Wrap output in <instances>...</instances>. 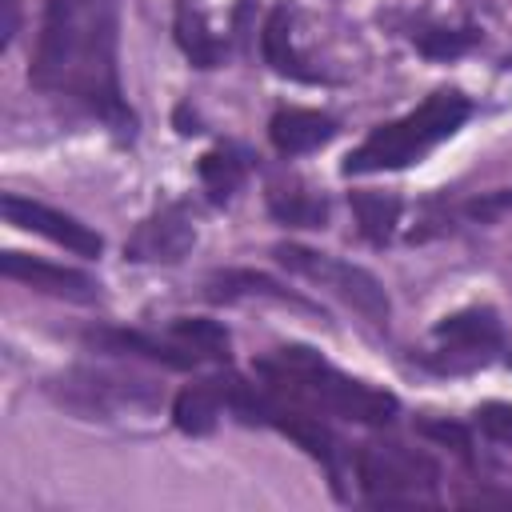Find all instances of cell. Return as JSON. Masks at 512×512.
<instances>
[{
	"instance_id": "obj_8",
	"label": "cell",
	"mask_w": 512,
	"mask_h": 512,
	"mask_svg": "<svg viewBox=\"0 0 512 512\" xmlns=\"http://www.w3.org/2000/svg\"><path fill=\"white\" fill-rule=\"evenodd\" d=\"M432 340H436V348L420 352L416 364L428 372H440V376H468L496 360H512L496 308H460V312L436 320Z\"/></svg>"
},
{
	"instance_id": "obj_20",
	"label": "cell",
	"mask_w": 512,
	"mask_h": 512,
	"mask_svg": "<svg viewBox=\"0 0 512 512\" xmlns=\"http://www.w3.org/2000/svg\"><path fill=\"white\" fill-rule=\"evenodd\" d=\"M348 208L356 216V232L372 244V248H384L400 224V212H404V200L396 192H376V188H352L348 192Z\"/></svg>"
},
{
	"instance_id": "obj_9",
	"label": "cell",
	"mask_w": 512,
	"mask_h": 512,
	"mask_svg": "<svg viewBox=\"0 0 512 512\" xmlns=\"http://www.w3.org/2000/svg\"><path fill=\"white\" fill-rule=\"evenodd\" d=\"M196 248V216L188 200H168L144 216L124 240V260L132 264H180Z\"/></svg>"
},
{
	"instance_id": "obj_11",
	"label": "cell",
	"mask_w": 512,
	"mask_h": 512,
	"mask_svg": "<svg viewBox=\"0 0 512 512\" xmlns=\"http://www.w3.org/2000/svg\"><path fill=\"white\" fill-rule=\"evenodd\" d=\"M0 272L32 292H44V296H60V300H72V304H96L100 300V284L80 272V268H64V264H48V260H36L28 252H4L0 256Z\"/></svg>"
},
{
	"instance_id": "obj_5",
	"label": "cell",
	"mask_w": 512,
	"mask_h": 512,
	"mask_svg": "<svg viewBox=\"0 0 512 512\" xmlns=\"http://www.w3.org/2000/svg\"><path fill=\"white\" fill-rule=\"evenodd\" d=\"M356 484L364 504H440V464L400 440H364L356 448Z\"/></svg>"
},
{
	"instance_id": "obj_21",
	"label": "cell",
	"mask_w": 512,
	"mask_h": 512,
	"mask_svg": "<svg viewBox=\"0 0 512 512\" xmlns=\"http://www.w3.org/2000/svg\"><path fill=\"white\" fill-rule=\"evenodd\" d=\"M168 336L176 340V344H184V348H192L200 360H216V364H228L232 360V336H228V328L220 324V320H208V316H180V320H172V328H168Z\"/></svg>"
},
{
	"instance_id": "obj_18",
	"label": "cell",
	"mask_w": 512,
	"mask_h": 512,
	"mask_svg": "<svg viewBox=\"0 0 512 512\" xmlns=\"http://www.w3.org/2000/svg\"><path fill=\"white\" fill-rule=\"evenodd\" d=\"M248 168H252V156L240 152L236 144H220V148L204 152L200 164H196V176H200V188H204L208 204H212V208L232 204L236 192H240L244 180H248Z\"/></svg>"
},
{
	"instance_id": "obj_1",
	"label": "cell",
	"mask_w": 512,
	"mask_h": 512,
	"mask_svg": "<svg viewBox=\"0 0 512 512\" xmlns=\"http://www.w3.org/2000/svg\"><path fill=\"white\" fill-rule=\"evenodd\" d=\"M28 84L96 116L120 144L136 140L140 116L120 84V8L116 0H44Z\"/></svg>"
},
{
	"instance_id": "obj_13",
	"label": "cell",
	"mask_w": 512,
	"mask_h": 512,
	"mask_svg": "<svg viewBox=\"0 0 512 512\" xmlns=\"http://www.w3.org/2000/svg\"><path fill=\"white\" fill-rule=\"evenodd\" d=\"M336 132H340L336 116L316 112V108H280L268 120V140L284 160H296V156L324 148L328 140H336Z\"/></svg>"
},
{
	"instance_id": "obj_23",
	"label": "cell",
	"mask_w": 512,
	"mask_h": 512,
	"mask_svg": "<svg viewBox=\"0 0 512 512\" xmlns=\"http://www.w3.org/2000/svg\"><path fill=\"white\" fill-rule=\"evenodd\" d=\"M412 428H416V436L436 440V444L452 448L464 464H472V428H464V424H456V420H436V416H420Z\"/></svg>"
},
{
	"instance_id": "obj_12",
	"label": "cell",
	"mask_w": 512,
	"mask_h": 512,
	"mask_svg": "<svg viewBox=\"0 0 512 512\" xmlns=\"http://www.w3.org/2000/svg\"><path fill=\"white\" fill-rule=\"evenodd\" d=\"M80 344H84L88 352H104V356H140V360H156V364L180 368V372H188V368L200 364V356H196L192 348H184V344H176V340H156V336H148V332H140V328L92 324V328L80 332Z\"/></svg>"
},
{
	"instance_id": "obj_26",
	"label": "cell",
	"mask_w": 512,
	"mask_h": 512,
	"mask_svg": "<svg viewBox=\"0 0 512 512\" xmlns=\"http://www.w3.org/2000/svg\"><path fill=\"white\" fill-rule=\"evenodd\" d=\"M460 504H512V492H460Z\"/></svg>"
},
{
	"instance_id": "obj_15",
	"label": "cell",
	"mask_w": 512,
	"mask_h": 512,
	"mask_svg": "<svg viewBox=\"0 0 512 512\" xmlns=\"http://www.w3.org/2000/svg\"><path fill=\"white\" fill-rule=\"evenodd\" d=\"M260 56L264 64L276 72V76H288V80H300V84H320L324 76L304 60V52L296 48V36H292V8L288 4H276L268 16H264V28H260Z\"/></svg>"
},
{
	"instance_id": "obj_19",
	"label": "cell",
	"mask_w": 512,
	"mask_h": 512,
	"mask_svg": "<svg viewBox=\"0 0 512 512\" xmlns=\"http://www.w3.org/2000/svg\"><path fill=\"white\" fill-rule=\"evenodd\" d=\"M220 412H224L220 376L184 384V388L176 392V400H172V424H176V432H184V436H208V432H216Z\"/></svg>"
},
{
	"instance_id": "obj_24",
	"label": "cell",
	"mask_w": 512,
	"mask_h": 512,
	"mask_svg": "<svg viewBox=\"0 0 512 512\" xmlns=\"http://www.w3.org/2000/svg\"><path fill=\"white\" fill-rule=\"evenodd\" d=\"M476 428H480L488 440L512 448V404H504V400L480 404V408H476Z\"/></svg>"
},
{
	"instance_id": "obj_3",
	"label": "cell",
	"mask_w": 512,
	"mask_h": 512,
	"mask_svg": "<svg viewBox=\"0 0 512 512\" xmlns=\"http://www.w3.org/2000/svg\"><path fill=\"white\" fill-rule=\"evenodd\" d=\"M468 116H472V96H464L460 88H436L412 112H404V116H396L388 124H376L340 160V172L344 176H372V172L412 168L436 144H444L448 136H456Z\"/></svg>"
},
{
	"instance_id": "obj_4",
	"label": "cell",
	"mask_w": 512,
	"mask_h": 512,
	"mask_svg": "<svg viewBox=\"0 0 512 512\" xmlns=\"http://www.w3.org/2000/svg\"><path fill=\"white\" fill-rule=\"evenodd\" d=\"M220 392H224V408L244 420V424H260V428H276L280 436H288L296 448H304L324 472H328V488L336 500H348V488H344V464H348V448L344 440L324 424L320 412L272 392L268 384H248L240 376H220Z\"/></svg>"
},
{
	"instance_id": "obj_10",
	"label": "cell",
	"mask_w": 512,
	"mask_h": 512,
	"mask_svg": "<svg viewBox=\"0 0 512 512\" xmlns=\"http://www.w3.org/2000/svg\"><path fill=\"white\" fill-rule=\"evenodd\" d=\"M0 212H4V220H8L12 228L36 232V236H44V240H52V244H60V248L84 256V260H96V256L104 252V236H100V232H92V228L80 224L76 216L60 212V208H48V204H40V200H32V196L4 192V196H0Z\"/></svg>"
},
{
	"instance_id": "obj_16",
	"label": "cell",
	"mask_w": 512,
	"mask_h": 512,
	"mask_svg": "<svg viewBox=\"0 0 512 512\" xmlns=\"http://www.w3.org/2000/svg\"><path fill=\"white\" fill-rule=\"evenodd\" d=\"M268 216L280 228H324L328 224V196L308 188L300 176H276L268 180Z\"/></svg>"
},
{
	"instance_id": "obj_2",
	"label": "cell",
	"mask_w": 512,
	"mask_h": 512,
	"mask_svg": "<svg viewBox=\"0 0 512 512\" xmlns=\"http://www.w3.org/2000/svg\"><path fill=\"white\" fill-rule=\"evenodd\" d=\"M252 372L280 396L324 412V416H340L352 424H368V428H384L400 416V400L384 388H372L340 368H332L316 348L308 344H280L268 356L252 360Z\"/></svg>"
},
{
	"instance_id": "obj_6",
	"label": "cell",
	"mask_w": 512,
	"mask_h": 512,
	"mask_svg": "<svg viewBox=\"0 0 512 512\" xmlns=\"http://www.w3.org/2000/svg\"><path fill=\"white\" fill-rule=\"evenodd\" d=\"M48 396L84 416V420H112L124 408L152 412L164 400V388L152 376L140 372H116V368H68L48 380Z\"/></svg>"
},
{
	"instance_id": "obj_25",
	"label": "cell",
	"mask_w": 512,
	"mask_h": 512,
	"mask_svg": "<svg viewBox=\"0 0 512 512\" xmlns=\"http://www.w3.org/2000/svg\"><path fill=\"white\" fill-rule=\"evenodd\" d=\"M0 16H4V24H0V48H12V40L20 36V24H24L20 0H0Z\"/></svg>"
},
{
	"instance_id": "obj_7",
	"label": "cell",
	"mask_w": 512,
	"mask_h": 512,
	"mask_svg": "<svg viewBox=\"0 0 512 512\" xmlns=\"http://www.w3.org/2000/svg\"><path fill=\"white\" fill-rule=\"evenodd\" d=\"M272 256H276V264H284L292 276H300V280H308V284L332 292L336 300H344V304H348L356 316H364L372 328H388V320H392V300H388L384 284H380L368 268H360V264H352V260H340V256H328V252H316V248H304V244H292V240H288V244H276Z\"/></svg>"
},
{
	"instance_id": "obj_17",
	"label": "cell",
	"mask_w": 512,
	"mask_h": 512,
	"mask_svg": "<svg viewBox=\"0 0 512 512\" xmlns=\"http://www.w3.org/2000/svg\"><path fill=\"white\" fill-rule=\"evenodd\" d=\"M172 36H176L184 60L192 68H200V72L220 68L224 56H228V40H220L208 28V16H204V8L196 0H176V8H172Z\"/></svg>"
},
{
	"instance_id": "obj_22",
	"label": "cell",
	"mask_w": 512,
	"mask_h": 512,
	"mask_svg": "<svg viewBox=\"0 0 512 512\" xmlns=\"http://www.w3.org/2000/svg\"><path fill=\"white\" fill-rule=\"evenodd\" d=\"M480 28L476 24H460V28H448V24H424V28H412V44L424 60H456L464 52H472L480 44Z\"/></svg>"
},
{
	"instance_id": "obj_14",
	"label": "cell",
	"mask_w": 512,
	"mask_h": 512,
	"mask_svg": "<svg viewBox=\"0 0 512 512\" xmlns=\"http://www.w3.org/2000/svg\"><path fill=\"white\" fill-rule=\"evenodd\" d=\"M248 296H260V300H276V304H292V308H304V312H320V304L304 300L300 292H292L288 284L272 280L268 272H252V268H220L204 280V300L212 304H236V300H248Z\"/></svg>"
}]
</instances>
